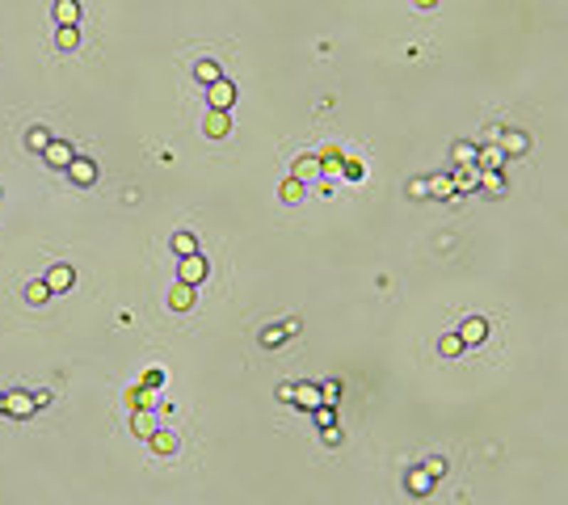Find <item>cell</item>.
<instances>
[{
  "label": "cell",
  "mask_w": 568,
  "mask_h": 505,
  "mask_svg": "<svg viewBox=\"0 0 568 505\" xmlns=\"http://www.w3.org/2000/svg\"><path fill=\"white\" fill-rule=\"evenodd\" d=\"M206 274H211V266H206V257H202V253L177 257V282H186V286H202Z\"/></svg>",
  "instance_id": "1"
},
{
  "label": "cell",
  "mask_w": 568,
  "mask_h": 505,
  "mask_svg": "<svg viewBox=\"0 0 568 505\" xmlns=\"http://www.w3.org/2000/svg\"><path fill=\"white\" fill-rule=\"evenodd\" d=\"M236 105V85L223 76V80H215V85H206V110H232Z\"/></svg>",
  "instance_id": "2"
},
{
  "label": "cell",
  "mask_w": 568,
  "mask_h": 505,
  "mask_svg": "<svg viewBox=\"0 0 568 505\" xmlns=\"http://www.w3.org/2000/svg\"><path fill=\"white\" fill-rule=\"evenodd\" d=\"M63 173H68V182H72V185L89 189V185H97V160H89V156H76V160H72Z\"/></svg>",
  "instance_id": "3"
},
{
  "label": "cell",
  "mask_w": 568,
  "mask_h": 505,
  "mask_svg": "<svg viewBox=\"0 0 568 505\" xmlns=\"http://www.w3.org/2000/svg\"><path fill=\"white\" fill-rule=\"evenodd\" d=\"M455 337H459V341L472 350V345H480V341L488 337V321H484V316H468V321L455 328Z\"/></svg>",
  "instance_id": "4"
},
{
  "label": "cell",
  "mask_w": 568,
  "mask_h": 505,
  "mask_svg": "<svg viewBox=\"0 0 568 505\" xmlns=\"http://www.w3.org/2000/svg\"><path fill=\"white\" fill-rule=\"evenodd\" d=\"M202 135L206 139H228L232 135V118H228L223 110H206V118H202Z\"/></svg>",
  "instance_id": "5"
},
{
  "label": "cell",
  "mask_w": 568,
  "mask_h": 505,
  "mask_svg": "<svg viewBox=\"0 0 568 505\" xmlns=\"http://www.w3.org/2000/svg\"><path fill=\"white\" fill-rule=\"evenodd\" d=\"M43 160H47L51 169H68V165L76 160V147H72V143H63V139H51L47 152H43Z\"/></svg>",
  "instance_id": "6"
},
{
  "label": "cell",
  "mask_w": 568,
  "mask_h": 505,
  "mask_svg": "<svg viewBox=\"0 0 568 505\" xmlns=\"http://www.w3.org/2000/svg\"><path fill=\"white\" fill-rule=\"evenodd\" d=\"M34 409H38V405H34V392H17V387L4 392V413L9 417H30Z\"/></svg>",
  "instance_id": "7"
},
{
  "label": "cell",
  "mask_w": 568,
  "mask_h": 505,
  "mask_svg": "<svg viewBox=\"0 0 568 505\" xmlns=\"http://www.w3.org/2000/svg\"><path fill=\"white\" fill-rule=\"evenodd\" d=\"M290 177H295V182H320V156H316V152H307V156H295V165H290Z\"/></svg>",
  "instance_id": "8"
},
{
  "label": "cell",
  "mask_w": 568,
  "mask_h": 505,
  "mask_svg": "<svg viewBox=\"0 0 568 505\" xmlns=\"http://www.w3.org/2000/svg\"><path fill=\"white\" fill-rule=\"evenodd\" d=\"M497 147H501L505 156H526V152H530V135L510 127V131H501V135H497Z\"/></svg>",
  "instance_id": "9"
},
{
  "label": "cell",
  "mask_w": 568,
  "mask_h": 505,
  "mask_svg": "<svg viewBox=\"0 0 568 505\" xmlns=\"http://www.w3.org/2000/svg\"><path fill=\"white\" fill-rule=\"evenodd\" d=\"M43 282L51 286V295H63V291H72V286H76V270H72V266H51Z\"/></svg>",
  "instance_id": "10"
},
{
  "label": "cell",
  "mask_w": 568,
  "mask_h": 505,
  "mask_svg": "<svg viewBox=\"0 0 568 505\" xmlns=\"http://www.w3.org/2000/svg\"><path fill=\"white\" fill-rule=\"evenodd\" d=\"M501 165H505V152H501L497 143L475 147V169H480V173H501Z\"/></svg>",
  "instance_id": "11"
},
{
  "label": "cell",
  "mask_w": 568,
  "mask_h": 505,
  "mask_svg": "<svg viewBox=\"0 0 568 505\" xmlns=\"http://www.w3.org/2000/svg\"><path fill=\"white\" fill-rule=\"evenodd\" d=\"M198 299V286H186V282H173L169 286V312H189Z\"/></svg>",
  "instance_id": "12"
},
{
  "label": "cell",
  "mask_w": 568,
  "mask_h": 505,
  "mask_svg": "<svg viewBox=\"0 0 568 505\" xmlns=\"http://www.w3.org/2000/svg\"><path fill=\"white\" fill-rule=\"evenodd\" d=\"M295 409L316 413L320 409V383H295Z\"/></svg>",
  "instance_id": "13"
},
{
  "label": "cell",
  "mask_w": 568,
  "mask_h": 505,
  "mask_svg": "<svg viewBox=\"0 0 568 505\" xmlns=\"http://www.w3.org/2000/svg\"><path fill=\"white\" fill-rule=\"evenodd\" d=\"M404 489L413 497H429L433 493V476H429L426 467H413V472H404Z\"/></svg>",
  "instance_id": "14"
},
{
  "label": "cell",
  "mask_w": 568,
  "mask_h": 505,
  "mask_svg": "<svg viewBox=\"0 0 568 505\" xmlns=\"http://www.w3.org/2000/svg\"><path fill=\"white\" fill-rule=\"evenodd\" d=\"M51 17H55L59 26H76V21H80V0H55Z\"/></svg>",
  "instance_id": "15"
},
{
  "label": "cell",
  "mask_w": 568,
  "mask_h": 505,
  "mask_svg": "<svg viewBox=\"0 0 568 505\" xmlns=\"http://www.w3.org/2000/svg\"><path fill=\"white\" fill-rule=\"evenodd\" d=\"M451 185H455V194H472V189H480V169H475V165H468V169H455Z\"/></svg>",
  "instance_id": "16"
},
{
  "label": "cell",
  "mask_w": 568,
  "mask_h": 505,
  "mask_svg": "<svg viewBox=\"0 0 568 505\" xmlns=\"http://www.w3.org/2000/svg\"><path fill=\"white\" fill-rule=\"evenodd\" d=\"M426 189H429V198H438V202H451V198H455V185H451V177H446V173H433V177H426Z\"/></svg>",
  "instance_id": "17"
},
{
  "label": "cell",
  "mask_w": 568,
  "mask_h": 505,
  "mask_svg": "<svg viewBox=\"0 0 568 505\" xmlns=\"http://www.w3.org/2000/svg\"><path fill=\"white\" fill-rule=\"evenodd\" d=\"M194 80H198V85H215V80H223V72H219L215 59H198V63H194Z\"/></svg>",
  "instance_id": "18"
},
{
  "label": "cell",
  "mask_w": 568,
  "mask_h": 505,
  "mask_svg": "<svg viewBox=\"0 0 568 505\" xmlns=\"http://www.w3.org/2000/svg\"><path fill=\"white\" fill-rule=\"evenodd\" d=\"M21 295H26V303H30V308H43V303L51 299V286L43 282V278H34V282H26V291H21Z\"/></svg>",
  "instance_id": "19"
},
{
  "label": "cell",
  "mask_w": 568,
  "mask_h": 505,
  "mask_svg": "<svg viewBox=\"0 0 568 505\" xmlns=\"http://www.w3.org/2000/svg\"><path fill=\"white\" fill-rule=\"evenodd\" d=\"M451 160H455V169H468V165H475V143H468V139H455V147H451Z\"/></svg>",
  "instance_id": "20"
},
{
  "label": "cell",
  "mask_w": 568,
  "mask_h": 505,
  "mask_svg": "<svg viewBox=\"0 0 568 505\" xmlns=\"http://www.w3.org/2000/svg\"><path fill=\"white\" fill-rule=\"evenodd\" d=\"M438 354H442V358H463V354H468V345H463L455 333H446V337H438Z\"/></svg>",
  "instance_id": "21"
},
{
  "label": "cell",
  "mask_w": 568,
  "mask_h": 505,
  "mask_svg": "<svg viewBox=\"0 0 568 505\" xmlns=\"http://www.w3.org/2000/svg\"><path fill=\"white\" fill-rule=\"evenodd\" d=\"M147 442H152V451H156V455H173V451H177V438H173L169 429H156Z\"/></svg>",
  "instance_id": "22"
},
{
  "label": "cell",
  "mask_w": 568,
  "mask_h": 505,
  "mask_svg": "<svg viewBox=\"0 0 568 505\" xmlns=\"http://www.w3.org/2000/svg\"><path fill=\"white\" fill-rule=\"evenodd\" d=\"M47 143H51L47 127H30V131H26V147H30V152H38V156H43V152H47Z\"/></svg>",
  "instance_id": "23"
},
{
  "label": "cell",
  "mask_w": 568,
  "mask_h": 505,
  "mask_svg": "<svg viewBox=\"0 0 568 505\" xmlns=\"http://www.w3.org/2000/svg\"><path fill=\"white\" fill-rule=\"evenodd\" d=\"M156 429H160V425H156V417H152V413H135V417H131V434H140V438H152Z\"/></svg>",
  "instance_id": "24"
},
{
  "label": "cell",
  "mask_w": 568,
  "mask_h": 505,
  "mask_svg": "<svg viewBox=\"0 0 568 505\" xmlns=\"http://www.w3.org/2000/svg\"><path fill=\"white\" fill-rule=\"evenodd\" d=\"M55 46H59V51H76V46H80V30H76V26H59Z\"/></svg>",
  "instance_id": "25"
},
{
  "label": "cell",
  "mask_w": 568,
  "mask_h": 505,
  "mask_svg": "<svg viewBox=\"0 0 568 505\" xmlns=\"http://www.w3.org/2000/svg\"><path fill=\"white\" fill-rule=\"evenodd\" d=\"M169 249H173L177 257H189V253H198V240H194L189 231H177V236L169 240Z\"/></svg>",
  "instance_id": "26"
},
{
  "label": "cell",
  "mask_w": 568,
  "mask_h": 505,
  "mask_svg": "<svg viewBox=\"0 0 568 505\" xmlns=\"http://www.w3.org/2000/svg\"><path fill=\"white\" fill-rule=\"evenodd\" d=\"M480 189L493 194V198H501V194H505V177H501V173H480Z\"/></svg>",
  "instance_id": "27"
},
{
  "label": "cell",
  "mask_w": 568,
  "mask_h": 505,
  "mask_svg": "<svg viewBox=\"0 0 568 505\" xmlns=\"http://www.w3.org/2000/svg\"><path fill=\"white\" fill-rule=\"evenodd\" d=\"M337 400H341V383H337V379H325V383H320V405L332 409Z\"/></svg>",
  "instance_id": "28"
},
{
  "label": "cell",
  "mask_w": 568,
  "mask_h": 505,
  "mask_svg": "<svg viewBox=\"0 0 568 505\" xmlns=\"http://www.w3.org/2000/svg\"><path fill=\"white\" fill-rule=\"evenodd\" d=\"M299 198H303V182L286 177V182H283V202H299Z\"/></svg>",
  "instance_id": "29"
},
{
  "label": "cell",
  "mask_w": 568,
  "mask_h": 505,
  "mask_svg": "<svg viewBox=\"0 0 568 505\" xmlns=\"http://www.w3.org/2000/svg\"><path fill=\"white\" fill-rule=\"evenodd\" d=\"M320 442L325 447H341V425H325L320 429Z\"/></svg>",
  "instance_id": "30"
},
{
  "label": "cell",
  "mask_w": 568,
  "mask_h": 505,
  "mask_svg": "<svg viewBox=\"0 0 568 505\" xmlns=\"http://www.w3.org/2000/svg\"><path fill=\"white\" fill-rule=\"evenodd\" d=\"M283 337H286V328H283V324H278V328H261V345H278Z\"/></svg>",
  "instance_id": "31"
},
{
  "label": "cell",
  "mask_w": 568,
  "mask_h": 505,
  "mask_svg": "<svg viewBox=\"0 0 568 505\" xmlns=\"http://www.w3.org/2000/svg\"><path fill=\"white\" fill-rule=\"evenodd\" d=\"M409 198H417V202H421V198H429L426 177H413V182H409Z\"/></svg>",
  "instance_id": "32"
},
{
  "label": "cell",
  "mask_w": 568,
  "mask_h": 505,
  "mask_svg": "<svg viewBox=\"0 0 568 505\" xmlns=\"http://www.w3.org/2000/svg\"><path fill=\"white\" fill-rule=\"evenodd\" d=\"M426 472L433 480H442V476H446V459H426Z\"/></svg>",
  "instance_id": "33"
},
{
  "label": "cell",
  "mask_w": 568,
  "mask_h": 505,
  "mask_svg": "<svg viewBox=\"0 0 568 505\" xmlns=\"http://www.w3.org/2000/svg\"><path fill=\"white\" fill-rule=\"evenodd\" d=\"M278 400L283 405H295V383H278Z\"/></svg>",
  "instance_id": "34"
},
{
  "label": "cell",
  "mask_w": 568,
  "mask_h": 505,
  "mask_svg": "<svg viewBox=\"0 0 568 505\" xmlns=\"http://www.w3.org/2000/svg\"><path fill=\"white\" fill-rule=\"evenodd\" d=\"M312 417H316V425H320V429H325V425H332V409H325V405H320Z\"/></svg>",
  "instance_id": "35"
},
{
  "label": "cell",
  "mask_w": 568,
  "mask_h": 505,
  "mask_svg": "<svg viewBox=\"0 0 568 505\" xmlns=\"http://www.w3.org/2000/svg\"><path fill=\"white\" fill-rule=\"evenodd\" d=\"M341 173H345V177H362V165H358V160H345V169H341Z\"/></svg>",
  "instance_id": "36"
},
{
  "label": "cell",
  "mask_w": 568,
  "mask_h": 505,
  "mask_svg": "<svg viewBox=\"0 0 568 505\" xmlns=\"http://www.w3.org/2000/svg\"><path fill=\"white\" fill-rule=\"evenodd\" d=\"M417 9H438V0H413Z\"/></svg>",
  "instance_id": "37"
},
{
  "label": "cell",
  "mask_w": 568,
  "mask_h": 505,
  "mask_svg": "<svg viewBox=\"0 0 568 505\" xmlns=\"http://www.w3.org/2000/svg\"><path fill=\"white\" fill-rule=\"evenodd\" d=\"M0 413H4V392H0Z\"/></svg>",
  "instance_id": "38"
}]
</instances>
